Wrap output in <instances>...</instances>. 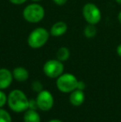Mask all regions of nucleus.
<instances>
[{"label": "nucleus", "mask_w": 121, "mask_h": 122, "mask_svg": "<svg viewBox=\"0 0 121 122\" xmlns=\"http://www.w3.org/2000/svg\"><path fill=\"white\" fill-rule=\"evenodd\" d=\"M29 99L21 90H13L8 96V103L9 108L16 113L24 112L28 109Z\"/></svg>", "instance_id": "1"}, {"label": "nucleus", "mask_w": 121, "mask_h": 122, "mask_svg": "<svg viewBox=\"0 0 121 122\" xmlns=\"http://www.w3.org/2000/svg\"><path fill=\"white\" fill-rule=\"evenodd\" d=\"M50 32L45 27H36L28 37V44L32 49H38L46 45L50 37Z\"/></svg>", "instance_id": "2"}, {"label": "nucleus", "mask_w": 121, "mask_h": 122, "mask_svg": "<svg viewBox=\"0 0 121 122\" xmlns=\"http://www.w3.org/2000/svg\"><path fill=\"white\" fill-rule=\"evenodd\" d=\"M23 17L29 23H38L45 17V9L38 3H32L24 8Z\"/></svg>", "instance_id": "3"}, {"label": "nucleus", "mask_w": 121, "mask_h": 122, "mask_svg": "<svg viewBox=\"0 0 121 122\" xmlns=\"http://www.w3.org/2000/svg\"><path fill=\"white\" fill-rule=\"evenodd\" d=\"M77 78L71 73H62L56 81L57 89L62 93H71L77 89Z\"/></svg>", "instance_id": "4"}, {"label": "nucleus", "mask_w": 121, "mask_h": 122, "mask_svg": "<svg viewBox=\"0 0 121 122\" xmlns=\"http://www.w3.org/2000/svg\"><path fill=\"white\" fill-rule=\"evenodd\" d=\"M82 15L86 23L94 25L98 24L102 18L101 11L99 7L92 3H87L83 6Z\"/></svg>", "instance_id": "5"}, {"label": "nucleus", "mask_w": 121, "mask_h": 122, "mask_svg": "<svg viewBox=\"0 0 121 122\" xmlns=\"http://www.w3.org/2000/svg\"><path fill=\"white\" fill-rule=\"evenodd\" d=\"M42 70L49 78H57L64 71V64L58 59H51L44 63Z\"/></svg>", "instance_id": "6"}, {"label": "nucleus", "mask_w": 121, "mask_h": 122, "mask_svg": "<svg viewBox=\"0 0 121 122\" xmlns=\"http://www.w3.org/2000/svg\"><path fill=\"white\" fill-rule=\"evenodd\" d=\"M37 103L38 109L42 111H48L54 106L53 95L47 90H42L37 96Z\"/></svg>", "instance_id": "7"}, {"label": "nucleus", "mask_w": 121, "mask_h": 122, "mask_svg": "<svg viewBox=\"0 0 121 122\" xmlns=\"http://www.w3.org/2000/svg\"><path fill=\"white\" fill-rule=\"evenodd\" d=\"M13 80V72L8 68H0V90H5L11 86Z\"/></svg>", "instance_id": "8"}, {"label": "nucleus", "mask_w": 121, "mask_h": 122, "mask_svg": "<svg viewBox=\"0 0 121 122\" xmlns=\"http://www.w3.org/2000/svg\"><path fill=\"white\" fill-rule=\"evenodd\" d=\"M68 26L64 21H58L52 26L50 29V34L52 37H61L67 32Z\"/></svg>", "instance_id": "9"}, {"label": "nucleus", "mask_w": 121, "mask_h": 122, "mask_svg": "<svg viewBox=\"0 0 121 122\" xmlns=\"http://www.w3.org/2000/svg\"><path fill=\"white\" fill-rule=\"evenodd\" d=\"M86 97L83 91L76 89L75 91L71 92L69 97V101L72 106H80L84 103Z\"/></svg>", "instance_id": "10"}, {"label": "nucleus", "mask_w": 121, "mask_h": 122, "mask_svg": "<svg viewBox=\"0 0 121 122\" xmlns=\"http://www.w3.org/2000/svg\"><path fill=\"white\" fill-rule=\"evenodd\" d=\"M12 72H13V79L19 82L26 81L29 77V72L23 66H17L13 69Z\"/></svg>", "instance_id": "11"}, {"label": "nucleus", "mask_w": 121, "mask_h": 122, "mask_svg": "<svg viewBox=\"0 0 121 122\" xmlns=\"http://www.w3.org/2000/svg\"><path fill=\"white\" fill-rule=\"evenodd\" d=\"M23 121L24 122H41V116L37 110L28 109L24 111L23 116Z\"/></svg>", "instance_id": "12"}, {"label": "nucleus", "mask_w": 121, "mask_h": 122, "mask_svg": "<svg viewBox=\"0 0 121 122\" xmlns=\"http://www.w3.org/2000/svg\"><path fill=\"white\" fill-rule=\"evenodd\" d=\"M70 56H71V51H70L69 48H67L66 47H60L57 51V53H56L57 59H58L59 61H62V62L67 61L70 58Z\"/></svg>", "instance_id": "13"}, {"label": "nucleus", "mask_w": 121, "mask_h": 122, "mask_svg": "<svg viewBox=\"0 0 121 122\" xmlns=\"http://www.w3.org/2000/svg\"><path fill=\"white\" fill-rule=\"evenodd\" d=\"M83 34L87 38H93V37H95L97 34V28L95 27V25L89 24L88 23L85 27L84 30H83Z\"/></svg>", "instance_id": "14"}, {"label": "nucleus", "mask_w": 121, "mask_h": 122, "mask_svg": "<svg viewBox=\"0 0 121 122\" xmlns=\"http://www.w3.org/2000/svg\"><path fill=\"white\" fill-rule=\"evenodd\" d=\"M0 122H12L10 113L3 108H0Z\"/></svg>", "instance_id": "15"}, {"label": "nucleus", "mask_w": 121, "mask_h": 122, "mask_svg": "<svg viewBox=\"0 0 121 122\" xmlns=\"http://www.w3.org/2000/svg\"><path fill=\"white\" fill-rule=\"evenodd\" d=\"M32 91H34L37 93H39L40 92H42L43 89V85L40 81H34L32 83Z\"/></svg>", "instance_id": "16"}, {"label": "nucleus", "mask_w": 121, "mask_h": 122, "mask_svg": "<svg viewBox=\"0 0 121 122\" xmlns=\"http://www.w3.org/2000/svg\"><path fill=\"white\" fill-rule=\"evenodd\" d=\"M7 101H8V96L4 92L0 90V108H3L6 105Z\"/></svg>", "instance_id": "17"}, {"label": "nucleus", "mask_w": 121, "mask_h": 122, "mask_svg": "<svg viewBox=\"0 0 121 122\" xmlns=\"http://www.w3.org/2000/svg\"><path fill=\"white\" fill-rule=\"evenodd\" d=\"M28 109H32V110H37L38 109V106H37V100L31 99L29 100V102H28Z\"/></svg>", "instance_id": "18"}, {"label": "nucleus", "mask_w": 121, "mask_h": 122, "mask_svg": "<svg viewBox=\"0 0 121 122\" xmlns=\"http://www.w3.org/2000/svg\"><path fill=\"white\" fill-rule=\"evenodd\" d=\"M86 87V85L83 81H78V84H77V89L81 91H84Z\"/></svg>", "instance_id": "19"}, {"label": "nucleus", "mask_w": 121, "mask_h": 122, "mask_svg": "<svg viewBox=\"0 0 121 122\" xmlns=\"http://www.w3.org/2000/svg\"><path fill=\"white\" fill-rule=\"evenodd\" d=\"M8 1L14 5H22L26 3L28 0H8Z\"/></svg>", "instance_id": "20"}, {"label": "nucleus", "mask_w": 121, "mask_h": 122, "mask_svg": "<svg viewBox=\"0 0 121 122\" xmlns=\"http://www.w3.org/2000/svg\"><path fill=\"white\" fill-rule=\"evenodd\" d=\"M54 2V3H56L58 6H62V5L66 4L67 3L68 0H52Z\"/></svg>", "instance_id": "21"}, {"label": "nucleus", "mask_w": 121, "mask_h": 122, "mask_svg": "<svg viewBox=\"0 0 121 122\" xmlns=\"http://www.w3.org/2000/svg\"><path fill=\"white\" fill-rule=\"evenodd\" d=\"M116 52H117V54H118V56H120V57H121V43H120V44H119L118 47H117V48H116Z\"/></svg>", "instance_id": "22"}, {"label": "nucleus", "mask_w": 121, "mask_h": 122, "mask_svg": "<svg viewBox=\"0 0 121 122\" xmlns=\"http://www.w3.org/2000/svg\"><path fill=\"white\" fill-rule=\"evenodd\" d=\"M118 21L121 25V10L120 11V13H119V14H118Z\"/></svg>", "instance_id": "23"}, {"label": "nucleus", "mask_w": 121, "mask_h": 122, "mask_svg": "<svg viewBox=\"0 0 121 122\" xmlns=\"http://www.w3.org/2000/svg\"><path fill=\"white\" fill-rule=\"evenodd\" d=\"M48 122H63V121H61V120H58V119H53V120L49 121Z\"/></svg>", "instance_id": "24"}, {"label": "nucleus", "mask_w": 121, "mask_h": 122, "mask_svg": "<svg viewBox=\"0 0 121 122\" xmlns=\"http://www.w3.org/2000/svg\"><path fill=\"white\" fill-rule=\"evenodd\" d=\"M115 2H116L117 3H119V4L121 5V0H115Z\"/></svg>", "instance_id": "25"}, {"label": "nucleus", "mask_w": 121, "mask_h": 122, "mask_svg": "<svg viewBox=\"0 0 121 122\" xmlns=\"http://www.w3.org/2000/svg\"><path fill=\"white\" fill-rule=\"evenodd\" d=\"M32 3H38L39 1H41V0H32Z\"/></svg>", "instance_id": "26"}]
</instances>
